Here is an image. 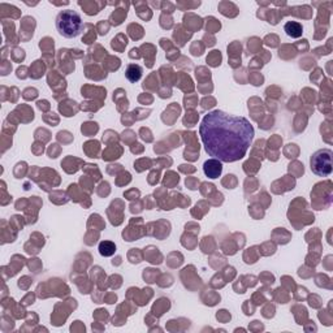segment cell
Here are the masks:
<instances>
[{
	"label": "cell",
	"instance_id": "8992f818",
	"mask_svg": "<svg viewBox=\"0 0 333 333\" xmlns=\"http://www.w3.org/2000/svg\"><path fill=\"white\" fill-rule=\"evenodd\" d=\"M125 75L126 78L129 79L130 82H133V84H134V82H138L142 77V68L139 65H137V64H130V65H128V68H126Z\"/></svg>",
	"mask_w": 333,
	"mask_h": 333
},
{
	"label": "cell",
	"instance_id": "52a82bcc",
	"mask_svg": "<svg viewBox=\"0 0 333 333\" xmlns=\"http://www.w3.org/2000/svg\"><path fill=\"white\" fill-rule=\"evenodd\" d=\"M115 252H116V246H115L113 242L102 241L101 243H99V253H101V255H103V257H112V255L115 254Z\"/></svg>",
	"mask_w": 333,
	"mask_h": 333
},
{
	"label": "cell",
	"instance_id": "6da1fadb",
	"mask_svg": "<svg viewBox=\"0 0 333 333\" xmlns=\"http://www.w3.org/2000/svg\"><path fill=\"white\" fill-rule=\"evenodd\" d=\"M199 134L208 156L221 163H234L246 155L255 132L245 117L215 110L202 119Z\"/></svg>",
	"mask_w": 333,
	"mask_h": 333
},
{
	"label": "cell",
	"instance_id": "277c9868",
	"mask_svg": "<svg viewBox=\"0 0 333 333\" xmlns=\"http://www.w3.org/2000/svg\"><path fill=\"white\" fill-rule=\"evenodd\" d=\"M203 172L208 179H217V177H220L221 172H223V163L217 159L211 157L203 164Z\"/></svg>",
	"mask_w": 333,
	"mask_h": 333
},
{
	"label": "cell",
	"instance_id": "5b68a950",
	"mask_svg": "<svg viewBox=\"0 0 333 333\" xmlns=\"http://www.w3.org/2000/svg\"><path fill=\"white\" fill-rule=\"evenodd\" d=\"M286 35H289L290 38H301L302 33H303V28L299 22L297 21H288L284 26Z\"/></svg>",
	"mask_w": 333,
	"mask_h": 333
},
{
	"label": "cell",
	"instance_id": "7a4b0ae2",
	"mask_svg": "<svg viewBox=\"0 0 333 333\" xmlns=\"http://www.w3.org/2000/svg\"><path fill=\"white\" fill-rule=\"evenodd\" d=\"M56 29L59 34L64 38L72 39L78 37L84 29V21L78 12L73 10H65L57 15Z\"/></svg>",
	"mask_w": 333,
	"mask_h": 333
},
{
	"label": "cell",
	"instance_id": "3957f363",
	"mask_svg": "<svg viewBox=\"0 0 333 333\" xmlns=\"http://www.w3.org/2000/svg\"><path fill=\"white\" fill-rule=\"evenodd\" d=\"M333 152L330 148H321L315 151L310 157V168L312 173L319 177L329 176L333 171Z\"/></svg>",
	"mask_w": 333,
	"mask_h": 333
}]
</instances>
